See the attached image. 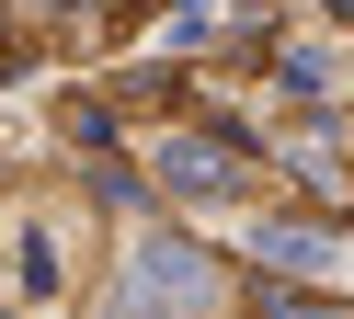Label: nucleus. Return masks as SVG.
<instances>
[{"label": "nucleus", "instance_id": "obj_1", "mask_svg": "<svg viewBox=\"0 0 354 319\" xmlns=\"http://www.w3.org/2000/svg\"><path fill=\"white\" fill-rule=\"evenodd\" d=\"M126 296H217V273L194 262L183 240H149L138 262H126Z\"/></svg>", "mask_w": 354, "mask_h": 319}, {"label": "nucleus", "instance_id": "obj_2", "mask_svg": "<svg viewBox=\"0 0 354 319\" xmlns=\"http://www.w3.org/2000/svg\"><path fill=\"white\" fill-rule=\"evenodd\" d=\"M160 182H183V194H229L240 160H217V148H160Z\"/></svg>", "mask_w": 354, "mask_h": 319}]
</instances>
